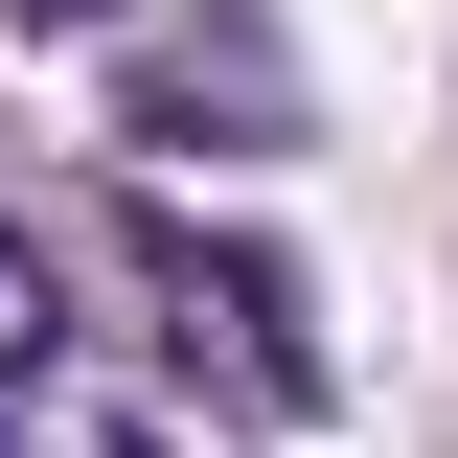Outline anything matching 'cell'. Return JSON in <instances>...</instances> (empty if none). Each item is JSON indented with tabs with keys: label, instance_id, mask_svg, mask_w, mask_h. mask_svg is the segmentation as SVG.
Returning <instances> with one entry per match:
<instances>
[{
	"label": "cell",
	"instance_id": "1",
	"mask_svg": "<svg viewBox=\"0 0 458 458\" xmlns=\"http://www.w3.org/2000/svg\"><path fill=\"white\" fill-rule=\"evenodd\" d=\"M161 298H183V344H229V367H252V390H321V367H298V298L276 276H252V252H207V229H161Z\"/></svg>",
	"mask_w": 458,
	"mask_h": 458
},
{
	"label": "cell",
	"instance_id": "2",
	"mask_svg": "<svg viewBox=\"0 0 458 458\" xmlns=\"http://www.w3.org/2000/svg\"><path fill=\"white\" fill-rule=\"evenodd\" d=\"M69 367V298H47V252H23V207H0V390H47Z\"/></svg>",
	"mask_w": 458,
	"mask_h": 458
},
{
	"label": "cell",
	"instance_id": "3",
	"mask_svg": "<svg viewBox=\"0 0 458 458\" xmlns=\"http://www.w3.org/2000/svg\"><path fill=\"white\" fill-rule=\"evenodd\" d=\"M0 458H138L114 412H69V390H0Z\"/></svg>",
	"mask_w": 458,
	"mask_h": 458
}]
</instances>
